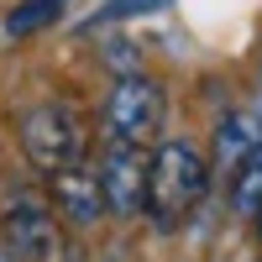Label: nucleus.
Returning <instances> with one entry per match:
<instances>
[{"label":"nucleus","mask_w":262,"mask_h":262,"mask_svg":"<svg viewBox=\"0 0 262 262\" xmlns=\"http://www.w3.org/2000/svg\"><path fill=\"white\" fill-rule=\"evenodd\" d=\"M205 184H210V158L194 142L173 137L152 152V179H147V215L158 231H173L184 215L205 200Z\"/></svg>","instance_id":"obj_1"},{"label":"nucleus","mask_w":262,"mask_h":262,"mask_svg":"<svg viewBox=\"0 0 262 262\" xmlns=\"http://www.w3.org/2000/svg\"><path fill=\"white\" fill-rule=\"evenodd\" d=\"M16 137H21L27 163L42 168V173L74 168V163H84V152H90L84 111L69 105V100H37V105H27L21 121H16Z\"/></svg>","instance_id":"obj_2"},{"label":"nucleus","mask_w":262,"mask_h":262,"mask_svg":"<svg viewBox=\"0 0 262 262\" xmlns=\"http://www.w3.org/2000/svg\"><path fill=\"white\" fill-rule=\"evenodd\" d=\"M158 126H163V84L152 74H121L111 84V95H105V105H100L105 142L147 147Z\"/></svg>","instance_id":"obj_3"},{"label":"nucleus","mask_w":262,"mask_h":262,"mask_svg":"<svg viewBox=\"0 0 262 262\" xmlns=\"http://www.w3.org/2000/svg\"><path fill=\"white\" fill-rule=\"evenodd\" d=\"M95 179L105 194V210L111 215H142L147 210V179H152V152L147 147H126V142H105Z\"/></svg>","instance_id":"obj_4"},{"label":"nucleus","mask_w":262,"mask_h":262,"mask_svg":"<svg viewBox=\"0 0 262 262\" xmlns=\"http://www.w3.org/2000/svg\"><path fill=\"white\" fill-rule=\"evenodd\" d=\"M0 247H11L21 262H48L58 252V215L32 194H11L0 210Z\"/></svg>","instance_id":"obj_5"},{"label":"nucleus","mask_w":262,"mask_h":262,"mask_svg":"<svg viewBox=\"0 0 262 262\" xmlns=\"http://www.w3.org/2000/svg\"><path fill=\"white\" fill-rule=\"evenodd\" d=\"M48 179H53V215H58V221H69L74 231H90L100 215H111V210H105V194H100V179H95L90 163L58 168V173H48Z\"/></svg>","instance_id":"obj_6"},{"label":"nucleus","mask_w":262,"mask_h":262,"mask_svg":"<svg viewBox=\"0 0 262 262\" xmlns=\"http://www.w3.org/2000/svg\"><path fill=\"white\" fill-rule=\"evenodd\" d=\"M257 147H262V116H252V111L221 116V126H215V168L221 173H236Z\"/></svg>","instance_id":"obj_7"},{"label":"nucleus","mask_w":262,"mask_h":262,"mask_svg":"<svg viewBox=\"0 0 262 262\" xmlns=\"http://www.w3.org/2000/svg\"><path fill=\"white\" fill-rule=\"evenodd\" d=\"M231 210L247 215V221H257V210H262V147L231 173Z\"/></svg>","instance_id":"obj_8"},{"label":"nucleus","mask_w":262,"mask_h":262,"mask_svg":"<svg viewBox=\"0 0 262 262\" xmlns=\"http://www.w3.org/2000/svg\"><path fill=\"white\" fill-rule=\"evenodd\" d=\"M63 6H69V0H21V6L6 16V37H37V32H48L53 21L63 16Z\"/></svg>","instance_id":"obj_9"},{"label":"nucleus","mask_w":262,"mask_h":262,"mask_svg":"<svg viewBox=\"0 0 262 262\" xmlns=\"http://www.w3.org/2000/svg\"><path fill=\"white\" fill-rule=\"evenodd\" d=\"M168 0H105V6L90 16V27H111V21H131V16H152L163 11Z\"/></svg>","instance_id":"obj_10"},{"label":"nucleus","mask_w":262,"mask_h":262,"mask_svg":"<svg viewBox=\"0 0 262 262\" xmlns=\"http://www.w3.org/2000/svg\"><path fill=\"white\" fill-rule=\"evenodd\" d=\"M0 262H21V257H16V252H11V247H0Z\"/></svg>","instance_id":"obj_11"},{"label":"nucleus","mask_w":262,"mask_h":262,"mask_svg":"<svg viewBox=\"0 0 262 262\" xmlns=\"http://www.w3.org/2000/svg\"><path fill=\"white\" fill-rule=\"evenodd\" d=\"M257 236H262V210H257Z\"/></svg>","instance_id":"obj_12"}]
</instances>
